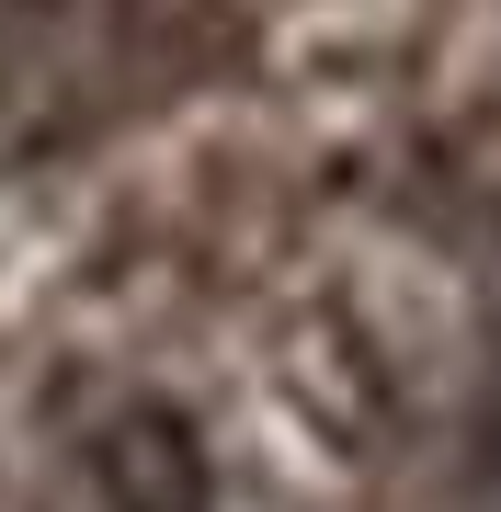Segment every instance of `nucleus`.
<instances>
[{"label":"nucleus","instance_id":"f257e3e1","mask_svg":"<svg viewBox=\"0 0 501 512\" xmlns=\"http://www.w3.org/2000/svg\"><path fill=\"white\" fill-rule=\"evenodd\" d=\"M92 490L103 512H217V467H205V433L171 399H126L92 433Z\"/></svg>","mask_w":501,"mask_h":512}]
</instances>
